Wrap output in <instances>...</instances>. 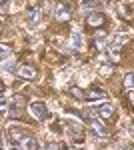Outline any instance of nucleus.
Returning <instances> with one entry per match:
<instances>
[{"label":"nucleus","mask_w":134,"mask_h":150,"mask_svg":"<svg viewBox=\"0 0 134 150\" xmlns=\"http://www.w3.org/2000/svg\"><path fill=\"white\" fill-rule=\"evenodd\" d=\"M10 138L14 140V144H16L18 148L34 150L36 146H38V142L34 140L32 134H28V132H20L18 128H10Z\"/></svg>","instance_id":"1"},{"label":"nucleus","mask_w":134,"mask_h":150,"mask_svg":"<svg viewBox=\"0 0 134 150\" xmlns=\"http://www.w3.org/2000/svg\"><path fill=\"white\" fill-rule=\"evenodd\" d=\"M28 112L32 114V118L36 120H44L46 114H48V108H46V104L42 100H34V102L28 104Z\"/></svg>","instance_id":"2"},{"label":"nucleus","mask_w":134,"mask_h":150,"mask_svg":"<svg viewBox=\"0 0 134 150\" xmlns=\"http://www.w3.org/2000/svg\"><path fill=\"white\" fill-rule=\"evenodd\" d=\"M90 110H92V112H94L96 116H100L102 120L114 114V106H112V102H106V100H100V104H94V106H90Z\"/></svg>","instance_id":"3"},{"label":"nucleus","mask_w":134,"mask_h":150,"mask_svg":"<svg viewBox=\"0 0 134 150\" xmlns=\"http://www.w3.org/2000/svg\"><path fill=\"white\" fill-rule=\"evenodd\" d=\"M70 16H72L70 6L64 4V2H56V6H54V18H56V20L64 22V20H70Z\"/></svg>","instance_id":"4"},{"label":"nucleus","mask_w":134,"mask_h":150,"mask_svg":"<svg viewBox=\"0 0 134 150\" xmlns=\"http://www.w3.org/2000/svg\"><path fill=\"white\" fill-rule=\"evenodd\" d=\"M104 14H102L100 10H92L88 12V16H86V24H88L90 28H98V26H102L104 24Z\"/></svg>","instance_id":"5"},{"label":"nucleus","mask_w":134,"mask_h":150,"mask_svg":"<svg viewBox=\"0 0 134 150\" xmlns=\"http://www.w3.org/2000/svg\"><path fill=\"white\" fill-rule=\"evenodd\" d=\"M42 20V6H34L26 12V22L30 26H36V24Z\"/></svg>","instance_id":"6"},{"label":"nucleus","mask_w":134,"mask_h":150,"mask_svg":"<svg viewBox=\"0 0 134 150\" xmlns=\"http://www.w3.org/2000/svg\"><path fill=\"white\" fill-rule=\"evenodd\" d=\"M68 44H70V50H82L84 48V36L80 34L78 30H74L72 34H70V38H68Z\"/></svg>","instance_id":"7"},{"label":"nucleus","mask_w":134,"mask_h":150,"mask_svg":"<svg viewBox=\"0 0 134 150\" xmlns=\"http://www.w3.org/2000/svg\"><path fill=\"white\" fill-rule=\"evenodd\" d=\"M16 76L18 78H22V80H34L38 74H36V70L32 66H16Z\"/></svg>","instance_id":"8"},{"label":"nucleus","mask_w":134,"mask_h":150,"mask_svg":"<svg viewBox=\"0 0 134 150\" xmlns=\"http://www.w3.org/2000/svg\"><path fill=\"white\" fill-rule=\"evenodd\" d=\"M126 40H128L126 34H112L110 38H108V42H106V48H108V50H118Z\"/></svg>","instance_id":"9"},{"label":"nucleus","mask_w":134,"mask_h":150,"mask_svg":"<svg viewBox=\"0 0 134 150\" xmlns=\"http://www.w3.org/2000/svg\"><path fill=\"white\" fill-rule=\"evenodd\" d=\"M0 72L14 74V72H16V62H14L10 56H8V58H2V62H0Z\"/></svg>","instance_id":"10"},{"label":"nucleus","mask_w":134,"mask_h":150,"mask_svg":"<svg viewBox=\"0 0 134 150\" xmlns=\"http://www.w3.org/2000/svg\"><path fill=\"white\" fill-rule=\"evenodd\" d=\"M86 100L88 102H92V100H106V92L100 90V88H94V90L86 92Z\"/></svg>","instance_id":"11"},{"label":"nucleus","mask_w":134,"mask_h":150,"mask_svg":"<svg viewBox=\"0 0 134 150\" xmlns=\"http://www.w3.org/2000/svg\"><path fill=\"white\" fill-rule=\"evenodd\" d=\"M106 42H108L106 32H96V36H94V44H96V48H98V50H102V48L106 46Z\"/></svg>","instance_id":"12"},{"label":"nucleus","mask_w":134,"mask_h":150,"mask_svg":"<svg viewBox=\"0 0 134 150\" xmlns=\"http://www.w3.org/2000/svg\"><path fill=\"white\" fill-rule=\"evenodd\" d=\"M10 106H12V98H8V96H0V112L8 110Z\"/></svg>","instance_id":"13"},{"label":"nucleus","mask_w":134,"mask_h":150,"mask_svg":"<svg viewBox=\"0 0 134 150\" xmlns=\"http://www.w3.org/2000/svg\"><path fill=\"white\" fill-rule=\"evenodd\" d=\"M124 86L130 88V90H134V72H128V74L124 76Z\"/></svg>","instance_id":"14"},{"label":"nucleus","mask_w":134,"mask_h":150,"mask_svg":"<svg viewBox=\"0 0 134 150\" xmlns=\"http://www.w3.org/2000/svg\"><path fill=\"white\" fill-rule=\"evenodd\" d=\"M70 92H72L74 98H78V100H86V94H82V90L76 88V86H72V88H70Z\"/></svg>","instance_id":"15"},{"label":"nucleus","mask_w":134,"mask_h":150,"mask_svg":"<svg viewBox=\"0 0 134 150\" xmlns=\"http://www.w3.org/2000/svg\"><path fill=\"white\" fill-rule=\"evenodd\" d=\"M10 56V46L8 44H0V60Z\"/></svg>","instance_id":"16"},{"label":"nucleus","mask_w":134,"mask_h":150,"mask_svg":"<svg viewBox=\"0 0 134 150\" xmlns=\"http://www.w3.org/2000/svg\"><path fill=\"white\" fill-rule=\"evenodd\" d=\"M98 74H100V76H108V74H112V68L106 66V64H100V66H98Z\"/></svg>","instance_id":"17"},{"label":"nucleus","mask_w":134,"mask_h":150,"mask_svg":"<svg viewBox=\"0 0 134 150\" xmlns=\"http://www.w3.org/2000/svg\"><path fill=\"white\" fill-rule=\"evenodd\" d=\"M132 128H134V122H132Z\"/></svg>","instance_id":"18"},{"label":"nucleus","mask_w":134,"mask_h":150,"mask_svg":"<svg viewBox=\"0 0 134 150\" xmlns=\"http://www.w3.org/2000/svg\"><path fill=\"white\" fill-rule=\"evenodd\" d=\"M0 2H2V0H0Z\"/></svg>","instance_id":"19"}]
</instances>
